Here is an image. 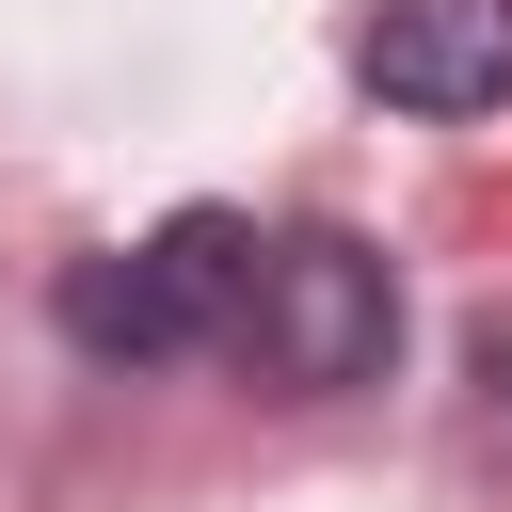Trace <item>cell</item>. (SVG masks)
Returning <instances> with one entry per match:
<instances>
[{"instance_id": "cell-3", "label": "cell", "mask_w": 512, "mask_h": 512, "mask_svg": "<svg viewBox=\"0 0 512 512\" xmlns=\"http://www.w3.org/2000/svg\"><path fill=\"white\" fill-rule=\"evenodd\" d=\"M384 112H496L512 96V0H384L352 32Z\"/></svg>"}, {"instance_id": "cell-2", "label": "cell", "mask_w": 512, "mask_h": 512, "mask_svg": "<svg viewBox=\"0 0 512 512\" xmlns=\"http://www.w3.org/2000/svg\"><path fill=\"white\" fill-rule=\"evenodd\" d=\"M240 272H256V224L240 208H176V224H144V240L64 272V336L96 368H176V352H208L240 320Z\"/></svg>"}, {"instance_id": "cell-1", "label": "cell", "mask_w": 512, "mask_h": 512, "mask_svg": "<svg viewBox=\"0 0 512 512\" xmlns=\"http://www.w3.org/2000/svg\"><path fill=\"white\" fill-rule=\"evenodd\" d=\"M224 352H240L256 384H288V400L384 384V352H400V288H384V256H368L352 224H288V240H256V272H240Z\"/></svg>"}]
</instances>
